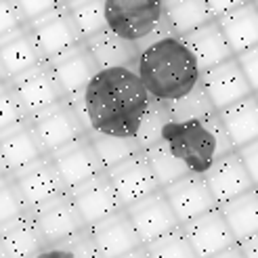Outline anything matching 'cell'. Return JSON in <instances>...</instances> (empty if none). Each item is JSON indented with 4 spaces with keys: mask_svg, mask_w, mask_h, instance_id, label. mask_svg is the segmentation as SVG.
<instances>
[{
    "mask_svg": "<svg viewBox=\"0 0 258 258\" xmlns=\"http://www.w3.org/2000/svg\"><path fill=\"white\" fill-rule=\"evenodd\" d=\"M82 120L90 131L135 137L149 111L153 97L145 88L137 68L99 70L80 95L72 97Z\"/></svg>",
    "mask_w": 258,
    "mask_h": 258,
    "instance_id": "cell-1",
    "label": "cell"
},
{
    "mask_svg": "<svg viewBox=\"0 0 258 258\" xmlns=\"http://www.w3.org/2000/svg\"><path fill=\"white\" fill-rule=\"evenodd\" d=\"M135 68L149 95L164 107L204 86L200 63L187 40L176 32H164L141 44Z\"/></svg>",
    "mask_w": 258,
    "mask_h": 258,
    "instance_id": "cell-2",
    "label": "cell"
},
{
    "mask_svg": "<svg viewBox=\"0 0 258 258\" xmlns=\"http://www.w3.org/2000/svg\"><path fill=\"white\" fill-rule=\"evenodd\" d=\"M162 141L196 174H206L218 158L235 149L218 111L191 120H168Z\"/></svg>",
    "mask_w": 258,
    "mask_h": 258,
    "instance_id": "cell-3",
    "label": "cell"
},
{
    "mask_svg": "<svg viewBox=\"0 0 258 258\" xmlns=\"http://www.w3.org/2000/svg\"><path fill=\"white\" fill-rule=\"evenodd\" d=\"M107 28L135 44L172 32L164 0H105Z\"/></svg>",
    "mask_w": 258,
    "mask_h": 258,
    "instance_id": "cell-4",
    "label": "cell"
},
{
    "mask_svg": "<svg viewBox=\"0 0 258 258\" xmlns=\"http://www.w3.org/2000/svg\"><path fill=\"white\" fill-rule=\"evenodd\" d=\"M30 122L34 126L38 139L42 141L46 153H53L59 147L68 145L88 133L78 107L74 105V101L70 97L32 113Z\"/></svg>",
    "mask_w": 258,
    "mask_h": 258,
    "instance_id": "cell-5",
    "label": "cell"
},
{
    "mask_svg": "<svg viewBox=\"0 0 258 258\" xmlns=\"http://www.w3.org/2000/svg\"><path fill=\"white\" fill-rule=\"evenodd\" d=\"M30 30L46 61L84 40L68 5H61L53 11H48L46 15L34 19L30 23Z\"/></svg>",
    "mask_w": 258,
    "mask_h": 258,
    "instance_id": "cell-6",
    "label": "cell"
},
{
    "mask_svg": "<svg viewBox=\"0 0 258 258\" xmlns=\"http://www.w3.org/2000/svg\"><path fill=\"white\" fill-rule=\"evenodd\" d=\"M50 158H53L68 191L74 189L76 185L84 183L88 178L105 172L103 162H101L99 153L95 149V143L88 133L72 141V143L59 147L57 151L50 153Z\"/></svg>",
    "mask_w": 258,
    "mask_h": 258,
    "instance_id": "cell-7",
    "label": "cell"
},
{
    "mask_svg": "<svg viewBox=\"0 0 258 258\" xmlns=\"http://www.w3.org/2000/svg\"><path fill=\"white\" fill-rule=\"evenodd\" d=\"M107 174L113 183L115 196H118L122 208L135 204L137 200L149 196L153 191L162 189L145 151H139L128 160H124L122 164L113 166V168L107 170Z\"/></svg>",
    "mask_w": 258,
    "mask_h": 258,
    "instance_id": "cell-8",
    "label": "cell"
},
{
    "mask_svg": "<svg viewBox=\"0 0 258 258\" xmlns=\"http://www.w3.org/2000/svg\"><path fill=\"white\" fill-rule=\"evenodd\" d=\"M126 210L143 243H149L166 233H170L172 229L180 225L164 189H158L149 193V196L137 200L135 204L126 206Z\"/></svg>",
    "mask_w": 258,
    "mask_h": 258,
    "instance_id": "cell-9",
    "label": "cell"
},
{
    "mask_svg": "<svg viewBox=\"0 0 258 258\" xmlns=\"http://www.w3.org/2000/svg\"><path fill=\"white\" fill-rule=\"evenodd\" d=\"M11 176L15 178L21 196L25 198V202H28L30 212L36 208V206L53 200V198L61 196V193H68V187L63 183V178L57 170L53 158H50V153H46V156H42L40 160L28 164L25 168L13 172Z\"/></svg>",
    "mask_w": 258,
    "mask_h": 258,
    "instance_id": "cell-10",
    "label": "cell"
},
{
    "mask_svg": "<svg viewBox=\"0 0 258 258\" xmlns=\"http://www.w3.org/2000/svg\"><path fill=\"white\" fill-rule=\"evenodd\" d=\"M32 216L40 227L46 243L68 241L72 235L88 227L76 208V204L72 202L70 193H61V196L36 206L32 210Z\"/></svg>",
    "mask_w": 258,
    "mask_h": 258,
    "instance_id": "cell-11",
    "label": "cell"
},
{
    "mask_svg": "<svg viewBox=\"0 0 258 258\" xmlns=\"http://www.w3.org/2000/svg\"><path fill=\"white\" fill-rule=\"evenodd\" d=\"M183 229L200 258H212L214 254L237 243L233 231H231L227 218L218 206L183 223Z\"/></svg>",
    "mask_w": 258,
    "mask_h": 258,
    "instance_id": "cell-12",
    "label": "cell"
},
{
    "mask_svg": "<svg viewBox=\"0 0 258 258\" xmlns=\"http://www.w3.org/2000/svg\"><path fill=\"white\" fill-rule=\"evenodd\" d=\"M3 80H9L13 84L30 115L66 99V93H63L59 80L55 78L48 61L38 63V66L25 70L15 78H3Z\"/></svg>",
    "mask_w": 258,
    "mask_h": 258,
    "instance_id": "cell-13",
    "label": "cell"
},
{
    "mask_svg": "<svg viewBox=\"0 0 258 258\" xmlns=\"http://www.w3.org/2000/svg\"><path fill=\"white\" fill-rule=\"evenodd\" d=\"M48 66L53 70L55 78L59 80L66 97L70 99L80 95L101 70L95 55L90 53V48L84 40L68 50H63L61 55L48 59Z\"/></svg>",
    "mask_w": 258,
    "mask_h": 258,
    "instance_id": "cell-14",
    "label": "cell"
},
{
    "mask_svg": "<svg viewBox=\"0 0 258 258\" xmlns=\"http://www.w3.org/2000/svg\"><path fill=\"white\" fill-rule=\"evenodd\" d=\"M202 82L218 111L254 95V88L248 80V76L243 74L237 57L206 70L202 74Z\"/></svg>",
    "mask_w": 258,
    "mask_h": 258,
    "instance_id": "cell-15",
    "label": "cell"
},
{
    "mask_svg": "<svg viewBox=\"0 0 258 258\" xmlns=\"http://www.w3.org/2000/svg\"><path fill=\"white\" fill-rule=\"evenodd\" d=\"M68 193L88 227H93L95 223L103 221L105 216L122 208L107 170L84 180L80 185H76Z\"/></svg>",
    "mask_w": 258,
    "mask_h": 258,
    "instance_id": "cell-16",
    "label": "cell"
},
{
    "mask_svg": "<svg viewBox=\"0 0 258 258\" xmlns=\"http://www.w3.org/2000/svg\"><path fill=\"white\" fill-rule=\"evenodd\" d=\"M204 178H206V183H208L218 206L235 200L241 193L256 187L248 168H246V164H243L241 156L237 153V149L225 153L223 158H218L212 164V168L204 174Z\"/></svg>",
    "mask_w": 258,
    "mask_h": 258,
    "instance_id": "cell-17",
    "label": "cell"
},
{
    "mask_svg": "<svg viewBox=\"0 0 258 258\" xmlns=\"http://www.w3.org/2000/svg\"><path fill=\"white\" fill-rule=\"evenodd\" d=\"M90 229H93V235L97 239V246L103 258H122L145 246L141 235L137 233L126 208L115 210L113 214L103 218V221L95 223Z\"/></svg>",
    "mask_w": 258,
    "mask_h": 258,
    "instance_id": "cell-18",
    "label": "cell"
},
{
    "mask_svg": "<svg viewBox=\"0 0 258 258\" xmlns=\"http://www.w3.org/2000/svg\"><path fill=\"white\" fill-rule=\"evenodd\" d=\"M42 156H46V149L30 120L9 131H0V166L5 174L17 172Z\"/></svg>",
    "mask_w": 258,
    "mask_h": 258,
    "instance_id": "cell-19",
    "label": "cell"
},
{
    "mask_svg": "<svg viewBox=\"0 0 258 258\" xmlns=\"http://www.w3.org/2000/svg\"><path fill=\"white\" fill-rule=\"evenodd\" d=\"M164 193L180 225L218 206L204 174H196V172H189L187 176L178 178L176 183L164 187Z\"/></svg>",
    "mask_w": 258,
    "mask_h": 258,
    "instance_id": "cell-20",
    "label": "cell"
},
{
    "mask_svg": "<svg viewBox=\"0 0 258 258\" xmlns=\"http://www.w3.org/2000/svg\"><path fill=\"white\" fill-rule=\"evenodd\" d=\"M0 227H3L0 231L3 233L0 235L3 258H36L48 246L32 212L11 223H3Z\"/></svg>",
    "mask_w": 258,
    "mask_h": 258,
    "instance_id": "cell-21",
    "label": "cell"
},
{
    "mask_svg": "<svg viewBox=\"0 0 258 258\" xmlns=\"http://www.w3.org/2000/svg\"><path fill=\"white\" fill-rule=\"evenodd\" d=\"M183 38L187 40L189 48L193 50V55H196L202 72L218 66V63H225L229 59L237 57L233 46H231V42H229L227 34L223 32L221 23H218V19H212L208 23L200 25L198 30L185 34Z\"/></svg>",
    "mask_w": 258,
    "mask_h": 258,
    "instance_id": "cell-22",
    "label": "cell"
},
{
    "mask_svg": "<svg viewBox=\"0 0 258 258\" xmlns=\"http://www.w3.org/2000/svg\"><path fill=\"white\" fill-rule=\"evenodd\" d=\"M0 40H3L0 42V74H3V78H15L25 70L46 61L30 25L25 30L0 38Z\"/></svg>",
    "mask_w": 258,
    "mask_h": 258,
    "instance_id": "cell-23",
    "label": "cell"
},
{
    "mask_svg": "<svg viewBox=\"0 0 258 258\" xmlns=\"http://www.w3.org/2000/svg\"><path fill=\"white\" fill-rule=\"evenodd\" d=\"M95 55L101 70L107 68H135L139 59V44L118 36L109 28L97 32L84 40Z\"/></svg>",
    "mask_w": 258,
    "mask_h": 258,
    "instance_id": "cell-24",
    "label": "cell"
},
{
    "mask_svg": "<svg viewBox=\"0 0 258 258\" xmlns=\"http://www.w3.org/2000/svg\"><path fill=\"white\" fill-rule=\"evenodd\" d=\"M235 149L258 139V97L256 93L218 111Z\"/></svg>",
    "mask_w": 258,
    "mask_h": 258,
    "instance_id": "cell-25",
    "label": "cell"
},
{
    "mask_svg": "<svg viewBox=\"0 0 258 258\" xmlns=\"http://www.w3.org/2000/svg\"><path fill=\"white\" fill-rule=\"evenodd\" d=\"M218 23L227 34L235 55L258 44V7L254 0L218 17Z\"/></svg>",
    "mask_w": 258,
    "mask_h": 258,
    "instance_id": "cell-26",
    "label": "cell"
},
{
    "mask_svg": "<svg viewBox=\"0 0 258 258\" xmlns=\"http://www.w3.org/2000/svg\"><path fill=\"white\" fill-rule=\"evenodd\" d=\"M218 208L223 210L237 241L258 233V189L256 187L241 193L235 200L221 204Z\"/></svg>",
    "mask_w": 258,
    "mask_h": 258,
    "instance_id": "cell-27",
    "label": "cell"
},
{
    "mask_svg": "<svg viewBox=\"0 0 258 258\" xmlns=\"http://www.w3.org/2000/svg\"><path fill=\"white\" fill-rule=\"evenodd\" d=\"M166 7V17L172 32L185 36L200 25L216 19L206 0H164Z\"/></svg>",
    "mask_w": 258,
    "mask_h": 258,
    "instance_id": "cell-28",
    "label": "cell"
},
{
    "mask_svg": "<svg viewBox=\"0 0 258 258\" xmlns=\"http://www.w3.org/2000/svg\"><path fill=\"white\" fill-rule=\"evenodd\" d=\"M145 156L151 164L153 172H156L158 180H160V187H168L172 183H176L178 178L187 176L191 170L187 168V164L176 158L172 149L164 143V141H158V143H153L151 147L145 149Z\"/></svg>",
    "mask_w": 258,
    "mask_h": 258,
    "instance_id": "cell-29",
    "label": "cell"
},
{
    "mask_svg": "<svg viewBox=\"0 0 258 258\" xmlns=\"http://www.w3.org/2000/svg\"><path fill=\"white\" fill-rule=\"evenodd\" d=\"M88 135L93 139L95 149H97L105 170L122 164L124 160L135 156V153L143 151L135 137H113V135H103V133H95V131H90Z\"/></svg>",
    "mask_w": 258,
    "mask_h": 258,
    "instance_id": "cell-30",
    "label": "cell"
},
{
    "mask_svg": "<svg viewBox=\"0 0 258 258\" xmlns=\"http://www.w3.org/2000/svg\"><path fill=\"white\" fill-rule=\"evenodd\" d=\"M66 5L84 40L107 28L105 0H68Z\"/></svg>",
    "mask_w": 258,
    "mask_h": 258,
    "instance_id": "cell-31",
    "label": "cell"
},
{
    "mask_svg": "<svg viewBox=\"0 0 258 258\" xmlns=\"http://www.w3.org/2000/svg\"><path fill=\"white\" fill-rule=\"evenodd\" d=\"M145 248L149 250L151 258H200L193 250L183 225L172 229L170 233L145 243Z\"/></svg>",
    "mask_w": 258,
    "mask_h": 258,
    "instance_id": "cell-32",
    "label": "cell"
},
{
    "mask_svg": "<svg viewBox=\"0 0 258 258\" xmlns=\"http://www.w3.org/2000/svg\"><path fill=\"white\" fill-rule=\"evenodd\" d=\"M28 120L30 113L19 99L17 90L9 80H3V86H0V131H9V128L19 126Z\"/></svg>",
    "mask_w": 258,
    "mask_h": 258,
    "instance_id": "cell-33",
    "label": "cell"
},
{
    "mask_svg": "<svg viewBox=\"0 0 258 258\" xmlns=\"http://www.w3.org/2000/svg\"><path fill=\"white\" fill-rule=\"evenodd\" d=\"M25 214H30V206L21 196L15 178L11 174H3V185H0V225L11 223Z\"/></svg>",
    "mask_w": 258,
    "mask_h": 258,
    "instance_id": "cell-34",
    "label": "cell"
},
{
    "mask_svg": "<svg viewBox=\"0 0 258 258\" xmlns=\"http://www.w3.org/2000/svg\"><path fill=\"white\" fill-rule=\"evenodd\" d=\"M168 120H170L168 109H166L162 103H158L156 99H153L149 111L145 113V118H143V124H141V128H139V135H137V141H139L141 149L145 151L153 143L162 141L164 126L168 124Z\"/></svg>",
    "mask_w": 258,
    "mask_h": 258,
    "instance_id": "cell-35",
    "label": "cell"
},
{
    "mask_svg": "<svg viewBox=\"0 0 258 258\" xmlns=\"http://www.w3.org/2000/svg\"><path fill=\"white\" fill-rule=\"evenodd\" d=\"M30 25V19L17 0H0V38L11 36L19 30H25Z\"/></svg>",
    "mask_w": 258,
    "mask_h": 258,
    "instance_id": "cell-36",
    "label": "cell"
},
{
    "mask_svg": "<svg viewBox=\"0 0 258 258\" xmlns=\"http://www.w3.org/2000/svg\"><path fill=\"white\" fill-rule=\"evenodd\" d=\"M66 243L70 246V250L74 252L76 258H103L90 227H84L82 231H78V233L72 235Z\"/></svg>",
    "mask_w": 258,
    "mask_h": 258,
    "instance_id": "cell-37",
    "label": "cell"
},
{
    "mask_svg": "<svg viewBox=\"0 0 258 258\" xmlns=\"http://www.w3.org/2000/svg\"><path fill=\"white\" fill-rule=\"evenodd\" d=\"M17 3L21 5L25 17H28L30 23H32L34 19L46 15L48 11H53V9L61 7V5H66V0H17Z\"/></svg>",
    "mask_w": 258,
    "mask_h": 258,
    "instance_id": "cell-38",
    "label": "cell"
},
{
    "mask_svg": "<svg viewBox=\"0 0 258 258\" xmlns=\"http://www.w3.org/2000/svg\"><path fill=\"white\" fill-rule=\"evenodd\" d=\"M237 61L243 70V74L248 76V80L254 88V93H258V44L243 50V53L237 55Z\"/></svg>",
    "mask_w": 258,
    "mask_h": 258,
    "instance_id": "cell-39",
    "label": "cell"
},
{
    "mask_svg": "<svg viewBox=\"0 0 258 258\" xmlns=\"http://www.w3.org/2000/svg\"><path fill=\"white\" fill-rule=\"evenodd\" d=\"M237 153L241 156L243 164H246V168H248V172H250V176L254 180V185H258V139L252 141V143H248V145L239 147Z\"/></svg>",
    "mask_w": 258,
    "mask_h": 258,
    "instance_id": "cell-40",
    "label": "cell"
},
{
    "mask_svg": "<svg viewBox=\"0 0 258 258\" xmlns=\"http://www.w3.org/2000/svg\"><path fill=\"white\" fill-rule=\"evenodd\" d=\"M206 3H208L212 15L218 19V17L227 15V13H231L233 9H239V7H243V5L252 3V0H206Z\"/></svg>",
    "mask_w": 258,
    "mask_h": 258,
    "instance_id": "cell-41",
    "label": "cell"
},
{
    "mask_svg": "<svg viewBox=\"0 0 258 258\" xmlns=\"http://www.w3.org/2000/svg\"><path fill=\"white\" fill-rule=\"evenodd\" d=\"M36 258H76V256L70 250L68 243L61 241V243H48V246L40 254H38Z\"/></svg>",
    "mask_w": 258,
    "mask_h": 258,
    "instance_id": "cell-42",
    "label": "cell"
},
{
    "mask_svg": "<svg viewBox=\"0 0 258 258\" xmlns=\"http://www.w3.org/2000/svg\"><path fill=\"white\" fill-rule=\"evenodd\" d=\"M237 243H239V248H241V252H243V256H246V258H258V233H254V235H250L246 239H241Z\"/></svg>",
    "mask_w": 258,
    "mask_h": 258,
    "instance_id": "cell-43",
    "label": "cell"
},
{
    "mask_svg": "<svg viewBox=\"0 0 258 258\" xmlns=\"http://www.w3.org/2000/svg\"><path fill=\"white\" fill-rule=\"evenodd\" d=\"M212 258H246V256H243L239 243H235V246H231V248H227V250H223V252L214 254Z\"/></svg>",
    "mask_w": 258,
    "mask_h": 258,
    "instance_id": "cell-44",
    "label": "cell"
},
{
    "mask_svg": "<svg viewBox=\"0 0 258 258\" xmlns=\"http://www.w3.org/2000/svg\"><path fill=\"white\" fill-rule=\"evenodd\" d=\"M122 258H151V254H149V250L143 246V248H139V250H135V252H131V254L122 256Z\"/></svg>",
    "mask_w": 258,
    "mask_h": 258,
    "instance_id": "cell-45",
    "label": "cell"
},
{
    "mask_svg": "<svg viewBox=\"0 0 258 258\" xmlns=\"http://www.w3.org/2000/svg\"><path fill=\"white\" fill-rule=\"evenodd\" d=\"M254 3H256V7H258V0H254Z\"/></svg>",
    "mask_w": 258,
    "mask_h": 258,
    "instance_id": "cell-46",
    "label": "cell"
},
{
    "mask_svg": "<svg viewBox=\"0 0 258 258\" xmlns=\"http://www.w3.org/2000/svg\"><path fill=\"white\" fill-rule=\"evenodd\" d=\"M256 189H258V185H256Z\"/></svg>",
    "mask_w": 258,
    "mask_h": 258,
    "instance_id": "cell-47",
    "label": "cell"
},
{
    "mask_svg": "<svg viewBox=\"0 0 258 258\" xmlns=\"http://www.w3.org/2000/svg\"><path fill=\"white\" fill-rule=\"evenodd\" d=\"M256 97H258V93H256Z\"/></svg>",
    "mask_w": 258,
    "mask_h": 258,
    "instance_id": "cell-48",
    "label": "cell"
},
{
    "mask_svg": "<svg viewBox=\"0 0 258 258\" xmlns=\"http://www.w3.org/2000/svg\"><path fill=\"white\" fill-rule=\"evenodd\" d=\"M66 3H68V0H66Z\"/></svg>",
    "mask_w": 258,
    "mask_h": 258,
    "instance_id": "cell-49",
    "label": "cell"
}]
</instances>
